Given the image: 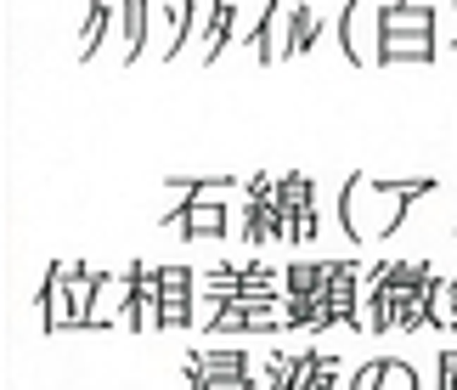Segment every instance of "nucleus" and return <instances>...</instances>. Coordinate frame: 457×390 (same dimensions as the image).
Segmentation results:
<instances>
[{"label": "nucleus", "instance_id": "obj_3", "mask_svg": "<svg viewBox=\"0 0 457 390\" xmlns=\"http://www.w3.org/2000/svg\"><path fill=\"white\" fill-rule=\"evenodd\" d=\"M452 306H457V277H452Z\"/></svg>", "mask_w": 457, "mask_h": 390}, {"label": "nucleus", "instance_id": "obj_2", "mask_svg": "<svg viewBox=\"0 0 457 390\" xmlns=\"http://www.w3.org/2000/svg\"><path fill=\"white\" fill-rule=\"evenodd\" d=\"M378 379H384V368H367V374L356 379V390H378Z\"/></svg>", "mask_w": 457, "mask_h": 390}, {"label": "nucleus", "instance_id": "obj_1", "mask_svg": "<svg viewBox=\"0 0 457 390\" xmlns=\"http://www.w3.org/2000/svg\"><path fill=\"white\" fill-rule=\"evenodd\" d=\"M401 34H418V40H429V34H435V12L384 6V17H378V57H384V46H390V40H401Z\"/></svg>", "mask_w": 457, "mask_h": 390}]
</instances>
